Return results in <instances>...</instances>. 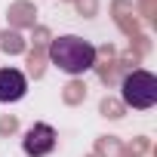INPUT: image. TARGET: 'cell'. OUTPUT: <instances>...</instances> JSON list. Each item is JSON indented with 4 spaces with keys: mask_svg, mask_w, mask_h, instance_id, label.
I'll use <instances>...</instances> for the list:
<instances>
[{
    "mask_svg": "<svg viewBox=\"0 0 157 157\" xmlns=\"http://www.w3.org/2000/svg\"><path fill=\"white\" fill-rule=\"evenodd\" d=\"M28 93V77L19 68H0V102H22Z\"/></svg>",
    "mask_w": 157,
    "mask_h": 157,
    "instance_id": "obj_4",
    "label": "cell"
},
{
    "mask_svg": "<svg viewBox=\"0 0 157 157\" xmlns=\"http://www.w3.org/2000/svg\"><path fill=\"white\" fill-rule=\"evenodd\" d=\"M56 142H59V136L49 123H34L22 136V151L28 157H46V154L56 151Z\"/></svg>",
    "mask_w": 157,
    "mask_h": 157,
    "instance_id": "obj_3",
    "label": "cell"
},
{
    "mask_svg": "<svg viewBox=\"0 0 157 157\" xmlns=\"http://www.w3.org/2000/svg\"><path fill=\"white\" fill-rule=\"evenodd\" d=\"M49 62L71 77L86 74L96 65V46L83 37H77V34H62L49 43Z\"/></svg>",
    "mask_w": 157,
    "mask_h": 157,
    "instance_id": "obj_1",
    "label": "cell"
},
{
    "mask_svg": "<svg viewBox=\"0 0 157 157\" xmlns=\"http://www.w3.org/2000/svg\"><path fill=\"white\" fill-rule=\"evenodd\" d=\"M120 99L126 108H136V111H148L157 105V77L145 68H136L123 77L120 83Z\"/></svg>",
    "mask_w": 157,
    "mask_h": 157,
    "instance_id": "obj_2",
    "label": "cell"
}]
</instances>
